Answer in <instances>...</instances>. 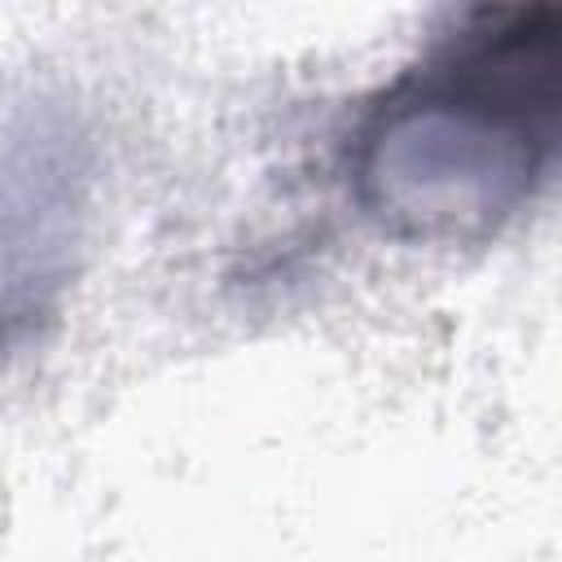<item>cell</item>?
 Masks as SVG:
<instances>
[{
    "mask_svg": "<svg viewBox=\"0 0 562 562\" xmlns=\"http://www.w3.org/2000/svg\"><path fill=\"white\" fill-rule=\"evenodd\" d=\"M562 123V13L479 4L360 114L347 180L395 241L474 246L544 184Z\"/></svg>",
    "mask_w": 562,
    "mask_h": 562,
    "instance_id": "cell-1",
    "label": "cell"
},
{
    "mask_svg": "<svg viewBox=\"0 0 562 562\" xmlns=\"http://www.w3.org/2000/svg\"><path fill=\"white\" fill-rule=\"evenodd\" d=\"M97 202V140L57 92L0 114V356L48 325L75 285Z\"/></svg>",
    "mask_w": 562,
    "mask_h": 562,
    "instance_id": "cell-2",
    "label": "cell"
}]
</instances>
